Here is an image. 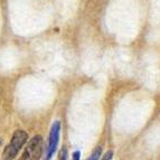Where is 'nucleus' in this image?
Wrapping results in <instances>:
<instances>
[{"label":"nucleus","mask_w":160,"mask_h":160,"mask_svg":"<svg viewBox=\"0 0 160 160\" xmlns=\"http://www.w3.org/2000/svg\"><path fill=\"white\" fill-rule=\"evenodd\" d=\"M66 155H67L66 149H62L58 155V160H66Z\"/></svg>","instance_id":"obj_5"},{"label":"nucleus","mask_w":160,"mask_h":160,"mask_svg":"<svg viewBox=\"0 0 160 160\" xmlns=\"http://www.w3.org/2000/svg\"><path fill=\"white\" fill-rule=\"evenodd\" d=\"M81 158V152L78 150H76L75 152H73V156H72V160H80Z\"/></svg>","instance_id":"obj_7"},{"label":"nucleus","mask_w":160,"mask_h":160,"mask_svg":"<svg viewBox=\"0 0 160 160\" xmlns=\"http://www.w3.org/2000/svg\"><path fill=\"white\" fill-rule=\"evenodd\" d=\"M112 156H113V151L112 150H110V151H108L105 155H104V157L102 158L101 160H111L112 159Z\"/></svg>","instance_id":"obj_6"},{"label":"nucleus","mask_w":160,"mask_h":160,"mask_svg":"<svg viewBox=\"0 0 160 160\" xmlns=\"http://www.w3.org/2000/svg\"><path fill=\"white\" fill-rule=\"evenodd\" d=\"M28 139V134L25 132L24 130H16L13 132L12 138H11L10 143L6 147L5 151H3L2 159L3 160H12L13 158H16L17 153L22 147L25 144V142Z\"/></svg>","instance_id":"obj_1"},{"label":"nucleus","mask_w":160,"mask_h":160,"mask_svg":"<svg viewBox=\"0 0 160 160\" xmlns=\"http://www.w3.org/2000/svg\"><path fill=\"white\" fill-rule=\"evenodd\" d=\"M59 132H61V122L55 121L52 126L51 132H49V141H48V147L46 149L45 160H51L56 151L59 141Z\"/></svg>","instance_id":"obj_3"},{"label":"nucleus","mask_w":160,"mask_h":160,"mask_svg":"<svg viewBox=\"0 0 160 160\" xmlns=\"http://www.w3.org/2000/svg\"><path fill=\"white\" fill-rule=\"evenodd\" d=\"M42 153H43V138L40 136H35L32 140H29L19 160H39Z\"/></svg>","instance_id":"obj_2"},{"label":"nucleus","mask_w":160,"mask_h":160,"mask_svg":"<svg viewBox=\"0 0 160 160\" xmlns=\"http://www.w3.org/2000/svg\"><path fill=\"white\" fill-rule=\"evenodd\" d=\"M101 153H102V148L101 147L95 148V150L93 151V153L88 157V160H99L100 157H101Z\"/></svg>","instance_id":"obj_4"}]
</instances>
